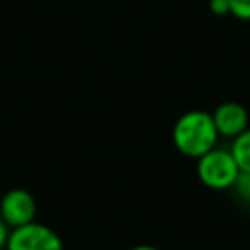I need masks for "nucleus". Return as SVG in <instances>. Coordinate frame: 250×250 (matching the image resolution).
I'll return each instance as SVG.
<instances>
[{
    "instance_id": "nucleus-1",
    "label": "nucleus",
    "mask_w": 250,
    "mask_h": 250,
    "mask_svg": "<svg viewBox=\"0 0 250 250\" xmlns=\"http://www.w3.org/2000/svg\"><path fill=\"white\" fill-rule=\"evenodd\" d=\"M219 139L217 127L211 113L201 109L186 111L174 125L172 141L176 148L189 158H199L211 148H215Z\"/></svg>"
},
{
    "instance_id": "nucleus-2",
    "label": "nucleus",
    "mask_w": 250,
    "mask_h": 250,
    "mask_svg": "<svg viewBox=\"0 0 250 250\" xmlns=\"http://www.w3.org/2000/svg\"><path fill=\"white\" fill-rule=\"evenodd\" d=\"M240 168L236 166L230 150L211 148L197 158V178L211 189H229L234 186Z\"/></svg>"
},
{
    "instance_id": "nucleus-3",
    "label": "nucleus",
    "mask_w": 250,
    "mask_h": 250,
    "mask_svg": "<svg viewBox=\"0 0 250 250\" xmlns=\"http://www.w3.org/2000/svg\"><path fill=\"white\" fill-rule=\"evenodd\" d=\"M6 250H64L61 236L47 225L27 223L10 230Z\"/></svg>"
},
{
    "instance_id": "nucleus-4",
    "label": "nucleus",
    "mask_w": 250,
    "mask_h": 250,
    "mask_svg": "<svg viewBox=\"0 0 250 250\" xmlns=\"http://www.w3.org/2000/svg\"><path fill=\"white\" fill-rule=\"evenodd\" d=\"M35 213H37V205H35L33 195L27 189L14 188L6 191L0 201V217L12 229L23 227L35 221Z\"/></svg>"
},
{
    "instance_id": "nucleus-5",
    "label": "nucleus",
    "mask_w": 250,
    "mask_h": 250,
    "mask_svg": "<svg viewBox=\"0 0 250 250\" xmlns=\"http://www.w3.org/2000/svg\"><path fill=\"white\" fill-rule=\"evenodd\" d=\"M217 133L223 137H236L244 129H248V111L238 102H223L211 113Z\"/></svg>"
},
{
    "instance_id": "nucleus-6",
    "label": "nucleus",
    "mask_w": 250,
    "mask_h": 250,
    "mask_svg": "<svg viewBox=\"0 0 250 250\" xmlns=\"http://www.w3.org/2000/svg\"><path fill=\"white\" fill-rule=\"evenodd\" d=\"M230 154L240 168V172H250V129H244L234 137L230 145Z\"/></svg>"
},
{
    "instance_id": "nucleus-7",
    "label": "nucleus",
    "mask_w": 250,
    "mask_h": 250,
    "mask_svg": "<svg viewBox=\"0 0 250 250\" xmlns=\"http://www.w3.org/2000/svg\"><path fill=\"white\" fill-rule=\"evenodd\" d=\"M229 14L236 20L250 21V0H229Z\"/></svg>"
},
{
    "instance_id": "nucleus-8",
    "label": "nucleus",
    "mask_w": 250,
    "mask_h": 250,
    "mask_svg": "<svg viewBox=\"0 0 250 250\" xmlns=\"http://www.w3.org/2000/svg\"><path fill=\"white\" fill-rule=\"evenodd\" d=\"M232 188H236L238 195H240L244 201L250 203V172H240Z\"/></svg>"
},
{
    "instance_id": "nucleus-9",
    "label": "nucleus",
    "mask_w": 250,
    "mask_h": 250,
    "mask_svg": "<svg viewBox=\"0 0 250 250\" xmlns=\"http://www.w3.org/2000/svg\"><path fill=\"white\" fill-rule=\"evenodd\" d=\"M209 8L215 16H227L229 14V0H209Z\"/></svg>"
},
{
    "instance_id": "nucleus-10",
    "label": "nucleus",
    "mask_w": 250,
    "mask_h": 250,
    "mask_svg": "<svg viewBox=\"0 0 250 250\" xmlns=\"http://www.w3.org/2000/svg\"><path fill=\"white\" fill-rule=\"evenodd\" d=\"M8 236H10V227L2 221V217H0V250L2 248H6V244H8Z\"/></svg>"
},
{
    "instance_id": "nucleus-11",
    "label": "nucleus",
    "mask_w": 250,
    "mask_h": 250,
    "mask_svg": "<svg viewBox=\"0 0 250 250\" xmlns=\"http://www.w3.org/2000/svg\"><path fill=\"white\" fill-rule=\"evenodd\" d=\"M131 250H160V248H156L152 244H139V246H133Z\"/></svg>"
}]
</instances>
